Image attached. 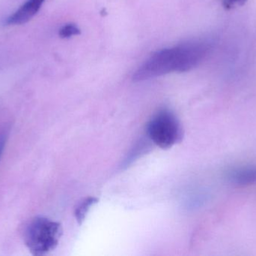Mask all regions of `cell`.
Instances as JSON below:
<instances>
[{
	"label": "cell",
	"instance_id": "obj_1",
	"mask_svg": "<svg viewBox=\"0 0 256 256\" xmlns=\"http://www.w3.org/2000/svg\"><path fill=\"white\" fill-rule=\"evenodd\" d=\"M210 49L206 41L193 40L155 52L138 68L133 80L142 81L171 72H188L205 59Z\"/></svg>",
	"mask_w": 256,
	"mask_h": 256
},
{
	"label": "cell",
	"instance_id": "obj_9",
	"mask_svg": "<svg viewBox=\"0 0 256 256\" xmlns=\"http://www.w3.org/2000/svg\"><path fill=\"white\" fill-rule=\"evenodd\" d=\"M5 142H6V137L5 135H2L0 138V158L2 156V153H3Z\"/></svg>",
	"mask_w": 256,
	"mask_h": 256
},
{
	"label": "cell",
	"instance_id": "obj_5",
	"mask_svg": "<svg viewBox=\"0 0 256 256\" xmlns=\"http://www.w3.org/2000/svg\"><path fill=\"white\" fill-rule=\"evenodd\" d=\"M230 179L232 183L238 186L256 185V167L238 170L232 173Z\"/></svg>",
	"mask_w": 256,
	"mask_h": 256
},
{
	"label": "cell",
	"instance_id": "obj_2",
	"mask_svg": "<svg viewBox=\"0 0 256 256\" xmlns=\"http://www.w3.org/2000/svg\"><path fill=\"white\" fill-rule=\"evenodd\" d=\"M62 235L59 222L45 217H36L25 231V244L32 254L43 256L57 247Z\"/></svg>",
	"mask_w": 256,
	"mask_h": 256
},
{
	"label": "cell",
	"instance_id": "obj_8",
	"mask_svg": "<svg viewBox=\"0 0 256 256\" xmlns=\"http://www.w3.org/2000/svg\"><path fill=\"white\" fill-rule=\"evenodd\" d=\"M247 0H222V5L226 9H231L235 7L242 5Z\"/></svg>",
	"mask_w": 256,
	"mask_h": 256
},
{
	"label": "cell",
	"instance_id": "obj_4",
	"mask_svg": "<svg viewBox=\"0 0 256 256\" xmlns=\"http://www.w3.org/2000/svg\"><path fill=\"white\" fill-rule=\"evenodd\" d=\"M43 2L40 0H29L6 20L8 25H21L30 21L40 9Z\"/></svg>",
	"mask_w": 256,
	"mask_h": 256
},
{
	"label": "cell",
	"instance_id": "obj_3",
	"mask_svg": "<svg viewBox=\"0 0 256 256\" xmlns=\"http://www.w3.org/2000/svg\"><path fill=\"white\" fill-rule=\"evenodd\" d=\"M148 137L162 149H169L181 142L183 129L175 115L169 110H160L148 123Z\"/></svg>",
	"mask_w": 256,
	"mask_h": 256
},
{
	"label": "cell",
	"instance_id": "obj_7",
	"mask_svg": "<svg viewBox=\"0 0 256 256\" xmlns=\"http://www.w3.org/2000/svg\"><path fill=\"white\" fill-rule=\"evenodd\" d=\"M81 34V30L78 26L73 23H69L62 27L59 32V36L62 39H68L72 36Z\"/></svg>",
	"mask_w": 256,
	"mask_h": 256
},
{
	"label": "cell",
	"instance_id": "obj_6",
	"mask_svg": "<svg viewBox=\"0 0 256 256\" xmlns=\"http://www.w3.org/2000/svg\"><path fill=\"white\" fill-rule=\"evenodd\" d=\"M97 199L95 198H88L85 199V200L83 201L78 207L76 208L75 210V216L78 222L80 224L82 223L85 219V215L88 213V209H90L92 205L94 204L97 203Z\"/></svg>",
	"mask_w": 256,
	"mask_h": 256
},
{
	"label": "cell",
	"instance_id": "obj_10",
	"mask_svg": "<svg viewBox=\"0 0 256 256\" xmlns=\"http://www.w3.org/2000/svg\"><path fill=\"white\" fill-rule=\"evenodd\" d=\"M41 2H43V1H44V0H40Z\"/></svg>",
	"mask_w": 256,
	"mask_h": 256
}]
</instances>
